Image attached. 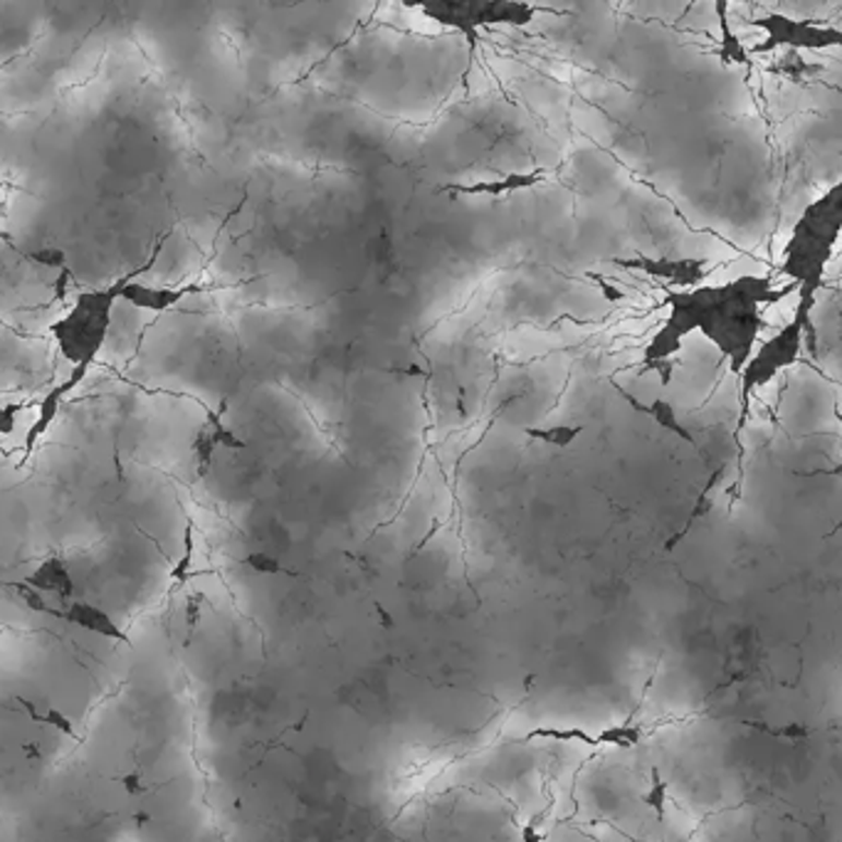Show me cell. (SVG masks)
Returning a JSON list of instances; mask_svg holds the SVG:
<instances>
[{
    "label": "cell",
    "instance_id": "obj_2",
    "mask_svg": "<svg viewBox=\"0 0 842 842\" xmlns=\"http://www.w3.org/2000/svg\"><path fill=\"white\" fill-rule=\"evenodd\" d=\"M756 27H763L769 40L756 45L754 52L763 55L771 52L775 47L788 45L793 50H826V47H835L842 43V33L835 27H818L813 23L791 21L783 15H766L761 21H754Z\"/></svg>",
    "mask_w": 842,
    "mask_h": 842
},
{
    "label": "cell",
    "instance_id": "obj_11",
    "mask_svg": "<svg viewBox=\"0 0 842 842\" xmlns=\"http://www.w3.org/2000/svg\"><path fill=\"white\" fill-rule=\"evenodd\" d=\"M642 739V728L638 724L632 722H626V724H618V726H608L605 732H601L598 736H595V742L601 744H610V746H618V749H630V746H636L638 742Z\"/></svg>",
    "mask_w": 842,
    "mask_h": 842
},
{
    "label": "cell",
    "instance_id": "obj_7",
    "mask_svg": "<svg viewBox=\"0 0 842 842\" xmlns=\"http://www.w3.org/2000/svg\"><path fill=\"white\" fill-rule=\"evenodd\" d=\"M618 391H620V395H622V399H626L630 405H632V408H636V411H640V413H645V415H650V418L652 420H655L657 425H660V428H665V430H669V432H675L677 435V438H683V440H687V442H692V444H697V440H695V435L692 432H689L687 428H685V425L683 423H679V418H677V413H675V408H672V405L665 401V399H657L655 403H650V405H645V403H640V401H636V395H630V393H626V391H622V388H618Z\"/></svg>",
    "mask_w": 842,
    "mask_h": 842
},
{
    "label": "cell",
    "instance_id": "obj_14",
    "mask_svg": "<svg viewBox=\"0 0 842 842\" xmlns=\"http://www.w3.org/2000/svg\"><path fill=\"white\" fill-rule=\"evenodd\" d=\"M17 413H21V405H3L0 403V438L8 432H13Z\"/></svg>",
    "mask_w": 842,
    "mask_h": 842
},
{
    "label": "cell",
    "instance_id": "obj_9",
    "mask_svg": "<svg viewBox=\"0 0 842 842\" xmlns=\"http://www.w3.org/2000/svg\"><path fill=\"white\" fill-rule=\"evenodd\" d=\"M534 739H554V742H579V744H589V746H598L595 736H591L585 728H554V726H538L534 732L526 734L524 742H534Z\"/></svg>",
    "mask_w": 842,
    "mask_h": 842
},
{
    "label": "cell",
    "instance_id": "obj_4",
    "mask_svg": "<svg viewBox=\"0 0 842 842\" xmlns=\"http://www.w3.org/2000/svg\"><path fill=\"white\" fill-rule=\"evenodd\" d=\"M25 585L31 589L33 595H37V598H45V595H50V598L58 601L60 605L74 601V579H72V571L64 558L60 556H50L45 558V561H40L33 569V573L25 579Z\"/></svg>",
    "mask_w": 842,
    "mask_h": 842
},
{
    "label": "cell",
    "instance_id": "obj_3",
    "mask_svg": "<svg viewBox=\"0 0 842 842\" xmlns=\"http://www.w3.org/2000/svg\"><path fill=\"white\" fill-rule=\"evenodd\" d=\"M37 610L47 613V615H55V618L70 622V626L80 628L84 632H92V636H99L102 640L129 642V636L124 632V628H121L119 622L102 608V605L92 603V601L74 598L70 603L60 605V608H50V605L43 603Z\"/></svg>",
    "mask_w": 842,
    "mask_h": 842
},
{
    "label": "cell",
    "instance_id": "obj_5",
    "mask_svg": "<svg viewBox=\"0 0 842 842\" xmlns=\"http://www.w3.org/2000/svg\"><path fill=\"white\" fill-rule=\"evenodd\" d=\"M146 270V268H144ZM139 270V272H144ZM139 272L127 274L124 285H121V301H129L144 311H168L174 309L178 301H183L188 295L193 292H201V285H188V287H149V285H139L134 280Z\"/></svg>",
    "mask_w": 842,
    "mask_h": 842
},
{
    "label": "cell",
    "instance_id": "obj_15",
    "mask_svg": "<svg viewBox=\"0 0 842 842\" xmlns=\"http://www.w3.org/2000/svg\"><path fill=\"white\" fill-rule=\"evenodd\" d=\"M589 277L595 282V285H598V289H601V295L605 297V299H608V301H613V305H615V301H620L622 297H626V295H622V292L618 289V287H613L610 285V282H605L603 277H601V274H595V272H589Z\"/></svg>",
    "mask_w": 842,
    "mask_h": 842
},
{
    "label": "cell",
    "instance_id": "obj_1",
    "mask_svg": "<svg viewBox=\"0 0 842 842\" xmlns=\"http://www.w3.org/2000/svg\"><path fill=\"white\" fill-rule=\"evenodd\" d=\"M124 280L127 277H121L115 285L104 289L84 292V295H80L78 301H74V307L68 315L52 324V339L55 344H58L64 361L72 364V373L68 381L60 383L43 401L40 415L35 418L37 428H50L52 420L58 418L64 399L84 381L90 368L97 364V356L102 354L104 339H107L111 324V311H115L117 301H121V285H124Z\"/></svg>",
    "mask_w": 842,
    "mask_h": 842
},
{
    "label": "cell",
    "instance_id": "obj_13",
    "mask_svg": "<svg viewBox=\"0 0 842 842\" xmlns=\"http://www.w3.org/2000/svg\"><path fill=\"white\" fill-rule=\"evenodd\" d=\"M245 564L252 566L254 571L260 573H285V569H282V564L277 561V558H272L268 554H252L245 558Z\"/></svg>",
    "mask_w": 842,
    "mask_h": 842
},
{
    "label": "cell",
    "instance_id": "obj_10",
    "mask_svg": "<svg viewBox=\"0 0 842 842\" xmlns=\"http://www.w3.org/2000/svg\"><path fill=\"white\" fill-rule=\"evenodd\" d=\"M724 11H726V5L719 3V5H716V13H719V25H722V33H724V45H722V62H726V64H728V62L746 64V62H749V55H746L744 45L739 43V37L734 35L732 25H728V21H726Z\"/></svg>",
    "mask_w": 842,
    "mask_h": 842
},
{
    "label": "cell",
    "instance_id": "obj_6",
    "mask_svg": "<svg viewBox=\"0 0 842 842\" xmlns=\"http://www.w3.org/2000/svg\"><path fill=\"white\" fill-rule=\"evenodd\" d=\"M542 171L536 174H512L499 178V181H479V183H450L440 188L442 193H452V195H491L499 198L505 193H514L522 191V188H534L536 183H542L544 178Z\"/></svg>",
    "mask_w": 842,
    "mask_h": 842
},
{
    "label": "cell",
    "instance_id": "obj_16",
    "mask_svg": "<svg viewBox=\"0 0 842 842\" xmlns=\"http://www.w3.org/2000/svg\"><path fill=\"white\" fill-rule=\"evenodd\" d=\"M522 838H524V842H542V840H544L542 830H538V820L526 822V826H524V832H522Z\"/></svg>",
    "mask_w": 842,
    "mask_h": 842
},
{
    "label": "cell",
    "instance_id": "obj_12",
    "mask_svg": "<svg viewBox=\"0 0 842 842\" xmlns=\"http://www.w3.org/2000/svg\"><path fill=\"white\" fill-rule=\"evenodd\" d=\"M650 775H652V785L648 793H642V803L655 810V818L662 822L665 820V808H667V781L662 779L657 769H652Z\"/></svg>",
    "mask_w": 842,
    "mask_h": 842
},
{
    "label": "cell",
    "instance_id": "obj_8",
    "mask_svg": "<svg viewBox=\"0 0 842 842\" xmlns=\"http://www.w3.org/2000/svg\"><path fill=\"white\" fill-rule=\"evenodd\" d=\"M583 430V425H554V428H524V435L532 440L554 444V448H569Z\"/></svg>",
    "mask_w": 842,
    "mask_h": 842
}]
</instances>
